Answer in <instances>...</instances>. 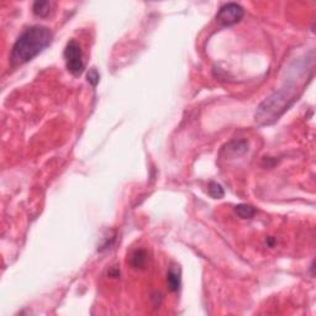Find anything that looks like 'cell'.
<instances>
[{"label": "cell", "mask_w": 316, "mask_h": 316, "mask_svg": "<svg viewBox=\"0 0 316 316\" xmlns=\"http://www.w3.org/2000/svg\"><path fill=\"white\" fill-rule=\"evenodd\" d=\"M52 40L53 33L49 27L42 25L29 27L15 41L11 50V61L14 65L30 62L52 44Z\"/></svg>", "instance_id": "obj_1"}, {"label": "cell", "mask_w": 316, "mask_h": 316, "mask_svg": "<svg viewBox=\"0 0 316 316\" xmlns=\"http://www.w3.org/2000/svg\"><path fill=\"white\" fill-rule=\"evenodd\" d=\"M294 101V94L290 90H279L266 99L256 113V121L262 125H269L277 121L282 114L288 110Z\"/></svg>", "instance_id": "obj_2"}, {"label": "cell", "mask_w": 316, "mask_h": 316, "mask_svg": "<svg viewBox=\"0 0 316 316\" xmlns=\"http://www.w3.org/2000/svg\"><path fill=\"white\" fill-rule=\"evenodd\" d=\"M66 67L73 76L79 77L84 72V61L81 46L76 40H70L65 49Z\"/></svg>", "instance_id": "obj_3"}, {"label": "cell", "mask_w": 316, "mask_h": 316, "mask_svg": "<svg viewBox=\"0 0 316 316\" xmlns=\"http://www.w3.org/2000/svg\"><path fill=\"white\" fill-rule=\"evenodd\" d=\"M245 17V10L236 3L224 4L216 14V21L222 26H233L238 24Z\"/></svg>", "instance_id": "obj_4"}, {"label": "cell", "mask_w": 316, "mask_h": 316, "mask_svg": "<svg viewBox=\"0 0 316 316\" xmlns=\"http://www.w3.org/2000/svg\"><path fill=\"white\" fill-rule=\"evenodd\" d=\"M167 285L170 292H178L182 285V273L178 266H172L167 273Z\"/></svg>", "instance_id": "obj_5"}, {"label": "cell", "mask_w": 316, "mask_h": 316, "mask_svg": "<svg viewBox=\"0 0 316 316\" xmlns=\"http://www.w3.org/2000/svg\"><path fill=\"white\" fill-rule=\"evenodd\" d=\"M52 4L50 1H45V0H37L33 3V11L36 17H49L50 13H51Z\"/></svg>", "instance_id": "obj_6"}, {"label": "cell", "mask_w": 316, "mask_h": 316, "mask_svg": "<svg viewBox=\"0 0 316 316\" xmlns=\"http://www.w3.org/2000/svg\"><path fill=\"white\" fill-rule=\"evenodd\" d=\"M147 262V254L143 249H137L130 257V265L133 268H143Z\"/></svg>", "instance_id": "obj_7"}, {"label": "cell", "mask_w": 316, "mask_h": 316, "mask_svg": "<svg viewBox=\"0 0 316 316\" xmlns=\"http://www.w3.org/2000/svg\"><path fill=\"white\" fill-rule=\"evenodd\" d=\"M235 210L238 216L242 217V219H251L256 214V209L252 205H247V204H240V205L236 206Z\"/></svg>", "instance_id": "obj_8"}, {"label": "cell", "mask_w": 316, "mask_h": 316, "mask_svg": "<svg viewBox=\"0 0 316 316\" xmlns=\"http://www.w3.org/2000/svg\"><path fill=\"white\" fill-rule=\"evenodd\" d=\"M209 194H210L214 199H221V198H224L225 192L219 183L211 182V183L209 184Z\"/></svg>", "instance_id": "obj_9"}, {"label": "cell", "mask_w": 316, "mask_h": 316, "mask_svg": "<svg viewBox=\"0 0 316 316\" xmlns=\"http://www.w3.org/2000/svg\"><path fill=\"white\" fill-rule=\"evenodd\" d=\"M87 81H88V83L90 84V85H92V87H97L98 84H99V82H100V74H99V72H98V69L97 68H90L89 70H88V73H87Z\"/></svg>", "instance_id": "obj_10"}]
</instances>
